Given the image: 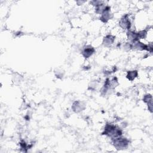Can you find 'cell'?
<instances>
[{
  "instance_id": "obj_9",
  "label": "cell",
  "mask_w": 153,
  "mask_h": 153,
  "mask_svg": "<svg viewBox=\"0 0 153 153\" xmlns=\"http://www.w3.org/2000/svg\"><path fill=\"white\" fill-rule=\"evenodd\" d=\"M138 75L137 71L133 70V71H129L127 72L126 77L129 81H133Z\"/></svg>"
},
{
  "instance_id": "obj_10",
  "label": "cell",
  "mask_w": 153,
  "mask_h": 153,
  "mask_svg": "<svg viewBox=\"0 0 153 153\" xmlns=\"http://www.w3.org/2000/svg\"><path fill=\"white\" fill-rule=\"evenodd\" d=\"M106 5H105L103 1H101L100 4H99L97 5L95 7V11L96 13L98 14H102L103 11L105 10Z\"/></svg>"
},
{
  "instance_id": "obj_3",
  "label": "cell",
  "mask_w": 153,
  "mask_h": 153,
  "mask_svg": "<svg viewBox=\"0 0 153 153\" xmlns=\"http://www.w3.org/2000/svg\"><path fill=\"white\" fill-rule=\"evenodd\" d=\"M112 17H113V14L111 12V8L109 6L106 5L105 10L101 14L100 20L103 23H106L109 20H111Z\"/></svg>"
},
{
  "instance_id": "obj_13",
  "label": "cell",
  "mask_w": 153,
  "mask_h": 153,
  "mask_svg": "<svg viewBox=\"0 0 153 153\" xmlns=\"http://www.w3.org/2000/svg\"><path fill=\"white\" fill-rule=\"evenodd\" d=\"M148 104V110L152 112V100L149 102L148 103H147Z\"/></svg>"
},
{
  "instance_id": "obj_1",
  "label": "cell",
  "mask_w": 153,
  "mask_h": 153,
  "mask_svg": "<svg viewBox=\"0 0 153 153\" xmlns=\"http://www.w3.org/2000/svg\"><path fill=\"white\" fill-rule=\"evenodd\" d=\"M122 134L123 131L119 127L111 123L106 124L102 133V134L110 137L112 139L121 136H122Z\"/></svg>"
},
{
  "instance_id": "obj_4",
  "label": "cell",
  "mask_w": 153,
  "mask_h": 153,
  "mask_svg": "<svg viewBox=\"0 0 153 153\" xmlns=\"http://www.w3.org/2000/svg\"><path fill=\"white\" fill-rule=\"evenodd\" d=\"M120 26L125 30H129L131 27V22L128 14L124 15L119 21Z\"/></svg>"
},
{
  "instance_id": "obj_11",
  "label": "cell",
  "mask_w": 153,
  "mask_h": 153,
  "mask_svg": "<svg viewBox=\"0 0 153 153\" xmlns=\"http://www.w3.org/2000/svg\"><path fill=\"white\" fill-rule=\"evenodd\" d=\"M138 39H143L146 38L147 35V30H143L141 31H139V32H137Z\"/></svg>"
},
{
  "instance_id": "obj_7",
  "label": "cell",
  "mask_w": 153,
  "mask_h": 153,
  "mask_svg": "<svg viewBox=\"0 0 153 153\" xmlns=\"http://www.w3.org/2000/svg\"><path fill=\"white\" fill-rule=\"evenodd\" d=\"M115 36L112 35H106L103 39V45L105 47L111 46L114 42Z\"/></svg>"
},
{
  "instance_id": "obj_6",
  "label": "cell",
  "mask_w": 153,
  "mask_h": 153,
  "mask_svg": "<svg viewBox=\"0 0 153 153\" xmlns=\"http://www.w3.org/2000/svg\"><path fill=\"white\" fill-rule=\"evenodd\" d=\"M94 51H95V50L93 47L90 45H87L83 48L81 53L84 58L88 59L93 54Z\"/></svg>"
},
{
  "instance_id": "obj_8",
  "label": "cell",
  "mask_w": 153,
  "mask_h": 153,
  "mask_svg": "<svg viewBox=\"0 0 153 153\" xmlns=\"http://www.w3.org/2000/svg\"><path fill=\"white\" fill-rule=\"evenodd\" d=\"M127 35L128 39L130 41L129 42L131 43V44L135 42V41H139V39H138V37H137V32L128 30L127 33Z\"/></svg>"
},
{
  "instance_id": "obj_2",
  "label": "cell",
  "mask_w": 153,
  "mask_h": 153,
  "mask_svg": "<svg viewBox=\"0 0 153 153\" xmlns=\"http://www.w3.org/2000/svg\"><path fill=\"white\" fill-rule=\"evenodd\" d=\"M112 139V145L117 150L124 149L129 145V140L126 137L121 136Z\"/></svg>"
},
{
  "instance_id": "obj_5",
  "label": "cell",
  "mask_w": 153,
  "mask_h": 153,
  "mask_svg": "<svg viewBox=\"0 0 153 153\" xmlns=\"http://www.w3.org/2000/svg\"><path fill=\"white\" fill-rule=\"evenodd\" d=\"M85 108V105L83 102L81 101H75L73 103L72 105V109L74 112L76 113L80 112L82 111Z\"/></svg>"
},
{
  "instance_id": "obj_12",
  "label": "cell",
  "mask_w": 153,
  "mask_h": 153,
  "mask_svg": "<svg viewBox=\"0 0 153 153\" xmlns=\"http://www.w3.org/2000/svg\"><path fill=\"white\" fill-rule=\"evenodd\" d=\"M152 100V97L151 94H145L144 96H143V101L145 103H148L149 102Z\"/></svg>"
}]
</instances>
